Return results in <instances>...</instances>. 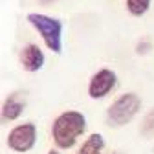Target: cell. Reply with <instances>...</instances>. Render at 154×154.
I'll return each instance as SVG.
<instances>
[{"instance_id":"cell-9","label":"cell","mask_w":154,"mask_h":154,"mask_svg":"<svg viewBox=\"0 0 154 154\" xmlns=\"http://www.w3.org/2000/svg\"><path fill=\"white\" fill-rule=\"evenodd\" d=\"M152 0H127V11L132 17H143L149 8H150Z\"/></svg>"},{"instance_id":"cell-4","label":"cell","mask_w":154,"mask_h":154,"mask_svg":"<svg viewBox=\"0 0 154 154\" xmlns=\"http://www.w3.org/2000/svg\"><path fill=\"white\" fill-rule=\"evenodd\" d=\"M35 143H37V125L31 123V121L13 127L8 132V138H6L8 149L17 152V154L29 152L35 147Z\"/></svg>"},{"instance_id":"cell-5","label":"cell","mask_w":154,"mask_h":154,"mask_svg":"<svg viewBox=\"0 0 154 154\" xmlns=\"http://www.w3.org/2000/svg\"><path fill=\"white\" fill-rule=\"evenodd\" d=\"M118 85V75L110 68L97 70L88 81V95L90 99H103L116 88Z\"/></svg>"},{"instance_id":"cell-11","label":"cell","mask_w":154,"mask_h":154,"mask_svg":"<svg viewBox=\"0 0 154 154\" xmlns=\"http://www.w3.org/2000/svg\"><path fill=\"white\" fill-rule=\"evenodd\" d=\"M46 154H61V152H59V149H50Z\"/></svg>"},{"instance_id":"cell-13","label":"cell","mask_w":154,"mask_h":154,"mask_svg":"<svg viewBox=\"0 0 154 154\" xmlns=\"http://www.w3.org/2000/svg\"><path fill=\"white\" fill-rule=\"evenodd\" d=\"M114 154H119V152H114Z\"/></svg>"},{"instance_id":"cell-1","label":"cell","mask_w":154,"mask_h":154,"mask_svg":"<svg viewBox=\"0 0 154 154\" xmlns=\"http://www.w3.org/2000/svg\"><path fill=\"white\" fill-rule=\"evenodd\" d=\"M86 132V116L79 110H64L51 123V140L59 150H70Z\"/></svg>"},{"instance_id":"cell-3","label":"cell","mask_w":154,"mask_h":154,"mask_svg":"<svg viewBox=\"0 0 154 154\" xmlns=\"http://www.w3.org/2000/svg\"><path fill=\"white\" fill-rule=\"evenodd\" d=\"M141 110V99L138 94L127 92L116 97L106 110V121L110 127H123L130 123Z\"/></svg>"},{"instance_id":"cell-6","label":"cell","mask_w":154,"mask_h":154,"mask_svg":"<svg viewBox=\"0 0 154 154\" xmlns=\"http://www.w3.org/2000/svg\"><path fill=\"white\" fill-rule=\"evenodd\" d=\"M44 51L38 48L37 44H26L20 50V64L26 72L35 73L38 70H42L44 66Z\"/></svg>"},{"instance_id":"cell-10","label":"cell","mask_w":154,"mask_h":154,"mask_svg":"<svg viewBox=\"0 0 154 154\" xmlns=\"http://www.w3.org/2000/svg\"><path fill=\"white\" fill-rule=\"evenodd\" d=\"M140 132L143 134L145 138H152V136H154V108H150V110L143 116Z\"/></svg>"},{"instance_id":"cell-12","label":"cell","mask_w":154,"mask_h":154,"mask_svg":"<svg viewBox=\"0 0 154 154\" xmlns=\"http://www.w3.org/2000/svg\"><path fill=\"white\" fill-rule=\"evenodd\" d=\"M41 2H51V0H41Z\"/></svg>"},{"instance_id":"cell-8","label":"cell","mask_w":154,"mask_h":154,"mask_svg":"<svg viewBox=\"0 0 154 154\" xmlns=\"http://www.w3.org/2000/svg\"><path fill=\"white\" fill-rule=\"evenodd\" d=\"M105 150V138L99 132H92L77 149V154H103Z\"/></svg>"},{"instance_id":"cell-2","label":"cell","mask_w":154,"mask_h":154,"mask_svg":"<svg viewBox=\"0 0 154 154\" xmlns=\"http://www.w3.org/2000/svg\"><path fill=\"white\" fill-rule=\"evenodd\" d=\"M29 26L42 37V42L55 55L63 53V22L55 17L44 13H29L28 15Z\"/></svg>"},{"instance_id":"cell-7","label":"cell","mask_w":154,"mask_h":154,"mask_svg":"<svg viewBox=\"0 0 154 154\" xmlns=\"http://www.w3.org/2000/svg\"><path fill=\"white\" fill-rule=\"evenodd\" d=\"M26 108V94L22 92H13L8 95L4 105H2V119L4 121H15L22 116Z\"/></svg>"}]
</instances>
